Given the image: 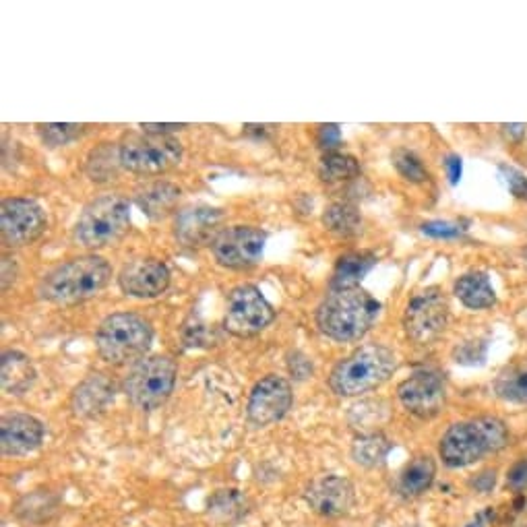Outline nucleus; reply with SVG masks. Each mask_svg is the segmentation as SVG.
Here are the masks:
<instances>
[{"label":"nucleus","instance_id":"obj_1","mask_svg":"<svg viewBox=\"0 0 527 527\" xmlns=\"http://www.w3.org/2000/svg\"><path fill=\"white\" fill-rule=\"evenodd\" d=\"M112 279L110 263L100 255H83L60 263L48 271L38 286V294L58 306H73L96 298Z\"/></svg>","mask_w":527,"mask_h":527},{"label":"nucleus","instance_id":"obj_2","mask_svg":"<svg viewBox=\"0 0 527 527\" xmlns=\"http://www.w3.org/2000/svg\"><path fill=\"white\" fill-rule=\"evenodd\" d=\"M381 315V302L366 290L331 292L317 308V327L333 341H358Z\"/></svg>","mask_w":527,"mask_h":527},{"label":"nucleus","instance_id":"obj_3","mask_svg":"<svg viewBox=\"0 0 527 527\" xmlns=\"http://www.w3.org/2000/svg\"><path fill=\"white\" fill-rule=\"evenodd\" d=\"M509 445V430L503 420L480 416L453 424L441 439L439 453L449 468H465Z\"/></svg>","mask_w":527,"mask_h":527},{"label":"nucleus","instance_id":"obj_4","mask_svg":"<svg viewBox=\"0 0 527 527\" xmlns=\"http://www.w3.org/2000/svg\"><path fill=\"white\" fill-rule=\"evenodd\" d=\"M397 368L395 354L385 346H364L341 360L329 375V387L341 397H356L381 387Z\"/></svg>","mask_w":527,"mask_h":527},{"label":"nucleus","instance_id":"obj_5","mask_svg":"<svg viewBox=\"0 0 527 527\" xmlns=\"http://www.w3.org/2000/svg\"><path fill=\"white\" fill-rule=\"evenodd\" d=\"M153 329L135 313H114L102 321L96 333L98 354L116 366L137 364L151 348Z\"/></svg>","mask_w":527,"mask_h":527},{"label":"nucleus","instance_id":"obj_6","mask_svg":"<svg viewBox=\"0 0 527 527\" xmlns=\"http://www.w3.org/2000/svg\"><path fill=\"white\" fill-rule=\"evenodd\" d=\"M131 228V201L104 195L87 203L75 224V240L85 248H104L118 242Z\"/></svg>","mask_w":527,"mask_h":527},{"label":"nucleus","instance_id":"obj_7","mask_svg":"<svg viewBox=\"0 0 527 527\" xmlns=\"http://www.w3.org/2000/svg\"><path fill=\"white\" fill-rule=\"evenodd\" d=\"M118 153L120 166L139 176H160L182 162V145L170 135H124Z\"/></svg>","mask_w":527,"mask_h":527},{"label":"nucleus","instance_id":"obj_8","mask_svg":"<svg viewBox=\"0 0 527 527\" xmlns=\"http://www.w3.org/2000/svg\"><path fill=\"white\" fill-rule=\"evenodd\" d=\"M176 375L178 368L170 356H145L133 364L122 387L133 406L149 412L168 401L176 385Z\"/></svg>","mask_w":527,"mask_h":527},{"label":"nucleus","instance_id":"obj_9","mask_svg":"<svg viewBox=\"0 0 527 527\" xmlns=\"http://www.w3.org/2000/svg\"><path fill=\"white\" fill-rule=\"evenodd\" d=\"M449 325V302L441 288H426L412 296L403 313V329L414 344H432Z\"/></svg>","mask_w":527,"mask_h":527},{"label":"nucleus","instance_id":"obj_10","mask_svg":"<svg viewBox=\"0 0 527 527\" xmlns=\"http://www.w3.org/2000/svg\"><path fill=\"white\" fill-rule=\"evenodd\" d=\"M275 319L271 302L257 286L242 284L228 296L224 327L236 337H255L267 329Z\"/></svg>","mask_w":527,"mask_h":527},{"label":"nucleus","instance_id":"obj_11","mask_svg":"<svg viewBox=\"0 0 527 527\" xmlns=\"http://www.w3.org/2000/svg\"><path fill=\"white\" fill-rule=\"evenodd\" d=\"M267 234L253 226L226 228L211 244L215 261L226 269H251L263 259Z\"/></svg>","mask_w":527,"mask_h":527},{"label":"nucleus","instance_id":"obj_12","mask_svg":"<svg viewBox=\"0 0 527 527\" xmlns=\"http://www.w3.org/2000/svg\"><path fill=\"white\" fill-rule=\"evenodd\" d=\"M48 228L44 209L31 199H5L0 207V232L9 248L36 242Z\"/></svg>","mask_w":527,"mask_h":527},{"label":"nucleus","instance_id":"obj_13","mask_svg":"<svg viewBox=\"0 0 527 527\" xmlns=\"http://www.w3.org/2000/svg\"><path fill=\"white\" fill-rule=\"evenodd\" d=\"M401 406L410 414L428 420L437 416L447 401V385L437 370H416L397 387Z\"/></svg>","mask_w":527,"mask_h":527},{"label":"nucleus","instance_id":"obj_14","mask_svg":"<svg viewBox=\"0 0 527 527\" xmlns=\"http://www.w3.org/2000/svg\"><path fill=\"white\" fill-rule=\"evenodd\" d=\"M292 408V385L277 375L261 379L248 397L246 414L255 426H269L282 420Z\"/></svg>","mask_w":527,"mask_h":527},{"label":"nucleus","instance_id":"obj_15","mask_svg":"<svg viewBox=\"0 0 527 527\" xmlns=\"http://www.w3.org/2000/svg\"><path fill=\"white\" fill-rule=\"evenodd\" d=\"M170 279L172 275L164 261L145 257L122 267L118 273V286L131 298L151 300L162 296L170 288Z\"/></svg>","mask_w":527,"mask_h":527},{"label":"nucleus","instance_id":"obj_16","mask_svg":"<svg viewBox=\"0 0 527 527\" xmlns=\"http://www.w3.org/2000/svg\"><path fill=\"white\" fill-rule=\"evenodd\" d=\"M224 211L215 209L209 205H193L184 207L176 215L174 224V236L182 246L199 248V246H211L215 238L224 232Z\"/></svg>","mask_w":527,"mask_h":527},{"label":"nucleus","instance_id":"obj_17","mask_svg":"<svg viewBox=\"0 0 527 527\" xmlns=\"http://www.w3.org/2000/svg\"><path fill=\"white\" fill-rule=\"evenodd\" d=\"M306 501L323 517H341L354 505V488L341 476H323L310 484Z\"/></svg>","mask_w":527,"mask_h":527},{"label":"nucleus","instance_id":"obj_18","mask_svg":"<svg viewBox=\"0 0 527 527\" xmlns=\"http://www.w3.org/2000/svg\"><path fill=\"white\" fill-rule=\"evenodd\" d=\"M44 439V426L29 414H9L0 422V449L17 457L36 451Z\"/></svg>","mask_w":527,"mask_h":527},{"label":"nucleus","instance_id":"obj_19","mask_svg":"<svg viewBox=\"0 0 527 527\" xmlns=\"http://www.w3.org/2000/svg\"><path fill=\"white\" fill-rule=\"evenodd\" d=\"M180 189L172 182H149L135 193V203L139 209L153 222L166 220L170 213H174L178 199H180Z\"/></svg>","mask_w":527,"mask_h":527},{"label":"nucleus","instance_id":"obj_20","mask_svg":"<svg viewBox=\"0 0 527 527\" xmlns=\"http://www.w3.org/2000/svg\"><path fill=\"white\" fill-rule=\"evenodd\" d=\"M36 383V366L23 352L9 350L0 360V385L7 395L19 397Z\"/></svg>","mask_w":527,"mask_h":527},{"label":"nucleus","instance_id":"obj_21","mask_svg":"<svg viewBox=\"0 0 527 527\" xmlns=\"http://www.w3.org/2000/svg\"><path fill=\"white\" fill-rule=\"evenodd\" d=\"M377 265V257L372 253L360 251V253H348L339 257L331 275V292L341 290H354L360 288L362 279L370 273V269Z\"/></svg>","mask_w":527,"mask_h":527},{"label":"nucleus","instance_id":"obj_22","mask_svg":"<svg viewBox=\"0 0 527 527\" xmlns=\"http://www.w3.org/2000/svg\"><path fill=\"white\" fill-rule=\"evenodd\" d=\"M453 294L459 298L463 306H468L472 310H484L496 304V292L490 284V279L486 273L480 271L461 275L453 286Z\"/></svg>","mask_w":527,"mask_h":527},{"label":"nucleus","instance_id":"obj_23","mask_svg":"<svg viewBox=\"0 0 527 527\" xmlns=\"http://www.w3.org/2000/svg\"><path fill=\"white\" fill-rule=\"evenodd\" d=\"M112 399V387L102 375H91L83 381L73 395V410L79 416H93L104 410L106 403Z\"/></svg>","mask_w":527,"mask_h":527},{"label":"nucleus","instance_id":"obj_24","mask_svg":"<svg viewBox=\"0 0 527 527\" xmlns=\"http://www.w3.org/2000/svg\"><path fill=\"white\" fill-rule=\"evenodd\" d=\"M323 226L341 238H352L362 230V215L356 205L337 201L331 203L323 213Z\"/></svg>","mask_w":527,"mask_h":527},{"label":"nucleus","instance_id":"obj_25","mask_svg":"<svg viewBox=\"0 0 527 527\" xmlns=\"http://www.w3.org/2000/svg\"><path fill=\"white\" fill-rule=\"evenodd\" d=\"M434 476H437V463H434V459L430 455H418L403 470L399 488L403 494L418 496L432 486Z\"/></svg>","mask_w":527,"mask_h":527},{"label":"nucleus","instance_id":"obj_26","mask_svg":"<svg viewBox=\"0 0 527 527\" xmlns=\"http://www.w3.org/2000/svg\"><path fill=\"white\" fill-rule=\"evenodd\" d=\"M494 391L511 403H527V362L509 364L494 381Z\"/></svg>","mask_w":527,"mask_h":527},{"label":"nucleus","instance_id":"obj_27","mask_svg":"<svg viewBox=\"0 0 527 527\" xmlns=\"http://www.w3.org/2000/svg\"><path fill=\"white\" fill-rule=\"evenodd\" d=\"M319 176L323 182H344L360 176V164L354 155L341 153V151H329L323 155Z\"/></svg>","mask_w":527,"mask_h":527},{"label":"nucleus","instance_id":"obj_28","mask_svg":"<svg viewBox=\"0 0 527 527\" xmlns=\"http://www.w3.org/2000/svg\"><path fill=\"white\" fill-rule=\"evenodd\" d=\"M391 451V443L383 437V434H368L354 443L352 457L356 463L366 465V468H377L385 461V457Z\"/></svg>","mask_w":527,"mask_h":527},{"label":"nucleus","instance_id":"obj_29","mask_svg":"<svg viewBox=\"0 0 527 527\" xmlns=\"http://www.w3.org/2000/svg\"><path fill=\"white\" fill-rule=\"evenodd\" d=\"M393 166L397 170V174L401 178H406L408 182H414V184H422L428 180V170L426 166L422 164V160L418 158V155L410 149H395L393 155Z\"/></svg>","mask_w":527,"mask_h":527},{"label":"nucleus","instance_id":"obj_30","mask_svg":"<svg viewBox=\"0 0 527 527\" xmlns=\"http://www.w3.org/2000/svg\"><path fill=\"white\" fill-rule=\"evenodd\" d=\"M116 168L120 166V153L118 147H102L98 151H91L89 155V162H87V172L91 176V180H108Z\"/></svg>","mask_w":527,"mask_h":527},{"label":"nucleus","instance_id":"obj_31","mask_svg":"<svg viewBox=\"0 0 527 527\" xmlns=\"http://www.w3.org/2000/svg\"><path fill=\"white\" fill-rule=\"evenodd\" d=\"M85 124H38V131L42 139L52 145H67L85 135Z\"/></svg>","mask_w":527,"mask_h":527},{"label":"nucleus","instance_id":"obj_32","mask_svg":"<svg viewBox=\"0 0 527 527\" xmlns=\"http://www.w3.org/2000/svg\"><path fill=\"white\" fill-rule=\"evenodd\" d=\"M501 172L505 174V182L509 186L511 195L527 201V176H523L521 172H517L513 168H501Z\"/></svg>","mask_w":527,"mask_h":527},{"label":"nucleus","instance_id":"obj_33","mask_svg":"<svg viewBox=\"0 0 527 527\" xmlns=\"http://www.w3.org/2000/svg\"><path fill=\"white\" fill-rule=\"evenodd\" d=\"M422 232L432 238H457L461 236V228L451 222H428L422 226Z\"/></svg>","mask_w":527,"mask_h":527},{"label":"nucleus","instance_id":"obj_34","mask_svg":"<svg viewBox=\"0 0 527 527\" xmlns=\"http://www.w3.org/2000/svg\"><path fill=\"white\" fill-rule=\"evenodd\" d=\"M319 145L329 151H337L341 145V133L337 124H321L319 127Z\"/></svg>","mask_w":527,"mask_h":527},{"label":"nucleus","instance_id":"obj_35","mask_svg":"<svg viewBox=\"0 0 527 527\" xmlns=\"http://www.w3.org/2000/svg\"><path fill=\"white\" fill-rule=\"evenodd\" d=\"M507 484L513 488V490H523L527 488V459L515 463L509 476H507Z\"/></svg>","mask_w":527,"mask_h":527},{"label":"nucleus","instance_id":"obj_36","mask_svg":"<svg viewBox=\"0 0 527 527\" xmlns=\"http://www.w3.org/2000/svg\"><path fill=\"white\" fill-rule=\"evenodd\" d=\"M141 129L153 135H170L174 131L186 129V124H141Z\"/></svg>","mask_w":527,"mask_h":527},{"label":"nucleus","instance_id":"obj_37","mask_svg":"<svg viewBox=\"0 0 527 527\" xmlns=\"http://www.w3.org/2000/svg\"><path fill=\"white\" fill-rule=\"evenodd\" d=\"M445 168H447V176H449V182L455 186L461 178V158L459 155H449V158L445 160Z\"/></svg>","mask_w":527,"mask_h":527},{"label":"nucleus","instance_id":"obj_38","mask_svg":"<svg viewBox=\"0 0 527 527\" xmlns=\"http://www.w3.org/2000/svg\"><path fill=\"white\" fill-rule=\"evenodd\" d=\"M503 133H505V137L509 139V141H513V143H521V139L525 137V124H503Z\"/></svg>","mask_w":527,"mask_h":527},{"label":"nucleus","instance_id":"obj_39","mask_svg":"<svg viewBox=\"0 0 527 527\" xmlns=\"http://www.w3.org/2000/svg\"><path fill=\"white\" fill-rule=\"evenodd\" d=\"M521 527H527V525H521Z\"/></svg>","mask_w":527,"mask_h":527},{"label":"nucleus","instance_id":"obj_40","mask_svg":"<svg viewBox=\"0 0 527 527\" xmlns=\"http://www.w3.org/2000/svg\"><path fill=\"white\" fill-rule=\"evenodd\" d=\"M525 337H527V335H525Z\"/></svg>","mask_w":527,"mask_h":527}]
</instances>
